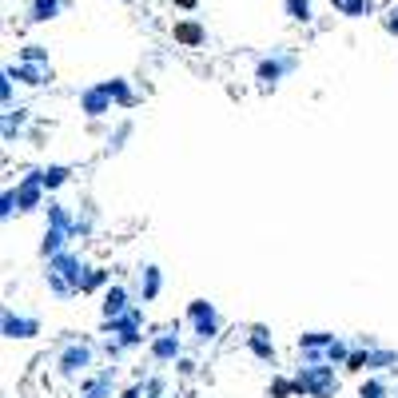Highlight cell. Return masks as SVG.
Listing matches in <instances>:
<instances>
[{
    "mask_svg": "<svg viewBox=\"0 0 398 398\" xmlns=\"http://www.w3.org/2000/svg\"><path fill=\"white\" fill-rule=\"evenodd\" d=\"M84 275H88V263L80 259L72 247H68L64 255L48 259L44 283H48V291H52L56 298H72V295H80V287H84Z\"/></svg>",
    "mask_w": 398,
    "mask_h": 398,
    "instance_id": "cell-1",
    "label": "cell"
},
{
    "mask_svg": "<svg viewBox=\"0 0 398 398\" xmlns=\"http://www.w3.org/2000/svg\"><path fill=\"white\" fill-rule=\"evenodd\" d=\"M92 362H96V347L84 343V338H68V343L56 350V378L80 383V378L92 374Z\"/></svg>",
    "mask_w": 398,
    "mask_h": 398,
    "instance_id": "cell-2",
    "label": "cell"
},
{
    "mask_svg": "<svg viewBox=\"0 0 398 398\" xmlns=\"http://www.w3.org/2000/svg\"><path fill=\"white\" fill-rule=\"evenodd\" d=\"M295 394L303 398H331L338 390V374L331 362H319V366H298L295 374Z\"/></svg>",
    "mask_w": 398,
    "mask_h": 398,
    "instance_id": "cell-3",
    "label": "cell"
},
{
    "mask_svg": "<svg viewBox=\"0 0 398 398\" xmlns=\"http://www.w3.org/2000/svg\"><path fill=\"white\" fill-rule=\"evenodd\" d=\"M184 323L175 319L172 327H163L160 335H151L148 338V362L151 366H175V362L184 359Z\"/></svg>",
    "mask_w": 398,
    "mask_h": 398,
    "instance_id": "cell-4",
    "label": "cell"
},
{
    "mask_svg": "<svg viewBox=\"0 0 398 398\" xmlns=\"http://www.w3.org/2000/svg\"><path fill=\"white\" fill-rule=\"evenodd\" d=\"M184 323L191 327V338H195V343H215V338H219V327H224L215 303H207V298H191V303H187Z\"/></svg>",
    "mask_w": 398,
    "mask_h": 398,
    "instance_id": "cell-5",
    "label": "cell"
},
{
    "mask_svg": "<svg viewBox=\"0 0 398 398\" xmlns=\"http://www.w3.org/2000/svg\"><path fill=\"white\" fill-rule=\"evenodd\" d=\"M104 331H108V338H120L128 350L144 347V307H132L128 315H120V319H112V323H104Z\"/></svg>",
    "mask_w": 398,
    "mask_h": 398,
    "instance_id": "cell-6",
    "label": "cell"
},
{
    "mask_svg": "<svg viewBox=\"0 0 398 398\" xmlns=\"http://www.w3.org/2000/svg\"><path fill=\"white\" fill-rule=\"evenodd\" d=\"M0 335L8 338V343H28V338L40 335V319L16 311V307H4V315H0Z\"/></svg>",
    "mask_w": 398,
    "mask_h": 398,
    "instance_id": "cell-7",
    "label": "cell"
},
{
    "mask_svg": "<svg viewBox=\"0 0 398 398\" xmlns=\"http://www.w3.org/2000/svg\"><path fill=\"white\" fill-rule=\"evenodd\" d=\"M136 307V291L128 283H112L104 295H100V315H104V323H112V319H120V315H128Z\"/></svg>",
    "mask_w": 398,
    "mask_h": 398,
    "instance_id": "cell-8",
    "label": "cell"
},
{
    "mask_svg": "<svg viewBox=\"0 0 398 398\" xmlns=\"http://www.w3.org/2000/svg\"><path fill=\"white\" fill-rule=\"evenodd\" d=\"M16 199H20V215L48 207V191H44V184H40V167L28 172L25 179H16Z\"/></svg>",
    "mask_w": 398,
    "mask_h": 398,
    "instance_id": "cell-9",
    "label": "cell"
},
{
    "mask_svg": "<svg viewBox=\"0 0 398 398\" xmlns=\"http://www.w3.org/2000/svg\"><path fill=\"white\" fill-rule=\"evenodd\" d=\"M136 303L139 307H148V303H156V298L163 295V271L156 267V263H144V267H136Z\"/></svg>",
    "mask_w": 398,
    "mask_h": 398,
    "instance_id": "cell-10",
    "label": "cell"
},
{
    "mask_svg": "<svg viewBox=\"0 0 398 398\" xmlns=\"http://www.w3.org/2000/svg\"><path fill=\"white\" fill-rule=\"evenodd\" d=\"M287 72H295V56H263L259 64H255V84L267 92V88H279V80H283Z\"/></svg>",
    "mask_w": 398,
    "mask_h": 398,
    "instance_id": "cell-11",
    "label": "cell"
},
{
    "mask_svg": "<svg viewBox=\"0 0 398 398\" xmlns=\"http://www.w3.org/2000/svg\"><path fill=\"white\" fill-rule=\"evenodd\" d=\"M112 390H116V371L104 366V371H92L88 378H80L76 398H112Z\"/></svg>",
    "mask_w": 398,
    "mask_h": 398,
    "instance_id": "cell-12",
    "label": "cell"
},
{
    "mask_svg": "<svg viewBox=\"0 0 398 398\" xmlns=\"http://www.w3.org/2000/svg\"><path fill=\"white\" fill-rule=\"evenodd\" d=\"M112 108H116V104H112V96L104 92V84H92V88L80 92V112H84L88 120H104Z\"/></svg>",
    "mask_w": 398,
    "mask_h": 398,
    "instance_id": "cell-13",
    "label": "cell"
},
{
    "mask_svg": "<svg viewBox=\"0 0 398 398\" xmlns=\"http://www.w3.org/2000/svg\"><path fill=\"white\" fill-rule=\"evenodd\" d=\"M172 40L179 44V48H199V44L207 40V28L199 25L195 16H184V20L172 25Z\"/></svg>",
    "mask_w": 398,
    "mask_h": 398,
    "instance_id": "cell-14",
    "label": "cell"
},
{
    "mask_svg": "<svg viewBox=\"0 0 398 398\" xmlns=\"http://www.w3.org/2000/svg\"><path fill=\"white\" fill-rule=\"evenodd\" d=\"M247 350H251V355H255L259 362H271V366H275V359H279V350H275V338H271V331H267V327H251Z\"/></svg>",
    "mask_w": 398,
    "mask_h": 398,
    "instance_id": "cell-15",
    "label": "cell"
},
{
    "mask_svg": "<svg viewBox=\"0 0 398 398\" xmlns=\"http://www.w3.org/2000/svg\"><path fill=\"white\" fill-rule=\"evenodd\" d=\"M44 219H48L52 231H64V235L76 239V215L64 207L60 199H48V207H44Z\"/></svg>",
    "mask_w": 398,
    "mask_h": 398,
    "instance_id": "cell-16",
    "label": "cell"
},
{
    "mask_svg": "<svg viewBox=\"0 0 398 398\" xmlns=\"http://www.w3.org/2000/svg\"><path fill=\"white\" fill-rule=\"evenodd\" d=\"M335 338H338L335 331H307V335L295 338V347H298V355H327V347Z\"/></svg>",
    "mask_w": 398,
    "mask_h": 398,
    "instance_id": "cell-17",
    "label": "cell"
},
{
    "mask_svg": "<svg viewBox=\"0 0 398 398\" xmlns=\"http://www.w3.org/2000/svg\"><path fill=\"white\" fill-rule=\"evenodd\" d=\"M4 76H8V80H16V84H28V88H36V84H44V80H48V68H32V64H8V68H4Z\"/></svg>",
    "mask_w": 398,
    "mask_h": 398,
    "instance_id": "cell-18",
    "label": "cell"
},
{
    "mask_svg": "<svg viewBox=\"0 0 398 398\" xmlns=\"http://www.w3.org/2000/svg\"><path fill=\"white\" fill-rule=\"evenodd\" d=\"M104 84V92L112 96V104L116 108H132L136 104V92H132V84H128L124 76H112V80H100Z\"/></svg>",
    "mask_w": 398,
    "mask_h": 398,
    "instance_id": "cell-19",
    "label": "cell"
},
{
    "mask_svg": "<svg viewBox=\"0 0 398 398\" xmlns=\"http://www.w3.org/2000/svg\"><path fill=\"white\" fill-rule=\"evenodd\" d=\"M64 8V0H28V25H48Z\"/></svg>",
    "mask_w": 398,
    "mask_h": 398,
    "instance_id": "cell-20",
    "label": "cell"
},
{
    "mask_svg": "<svg viewBox=\"0 0 398 398\" xmlns=\"http://www.w3.org/2000/svg\"><path fill=\"white\" fill-rule=\"evenodd\" d=\"M72 179V167H64V163H48V167H40V184H44V191H60L64 184Z\"/></svg>",
    "mask_w": 398,
    "mask_h": 398,
    "instance_id": "cell-21",
    "label": "cell"
},
{
    "mask_svg": "<svg viewBox=\"0 0 398 398\" xmlns=\"http://www.w3.org/2000/svg\"><path fill=\"white\" fill-rule=\"evenodd\" d=\"M112 287V271L108 267H88V275H84V287H80V295H104Z\"/></svg>",
    "mask_w": 398,
    "mask_h": 398,
    "instance_id": "cell-22",
    "label": "cell"
},
{
    "mask_svg": "<svg viewBox=\"0 0 398 398\" xmlns=\"http://www.w3.org/2000/svg\"><path fill=\"white\" fill-rule=\"evenodd\" d=\"M350 355H355V343H350V338H343V335L327 347V362H331V366H347Z\"/></svg>",
    "mask_w": 398,
    "mask_h": 398,
    "instance_id": "cell-23",
    "label": "cell"
},
{
    "mask_svg": "<svg viewBox=\"0 0 398 398\" xmlns=\"http://www.w3.org/2000/svg\"><path fill=\"white\" fill-rule=\"evenodd\" d=\"M386 394H390V386H386L383 374H366L359 383V398H386Z\"/></svg>",
    "mask_w": 398,
    "mask_h": 398,
    "instance_id": "cell-24",
    "label": "cell"
},
{
    "mask_svg": "<svg viewBox=\"0 0 398 398\" xmlns=\"http://www.w3.org/2000/svg\"><path fill=\"white\" fill-rule=\"evenodd\" d=\"M366 347H371V374L386 371V366H398V355H394V350H383V347H374L371 338H366Z\"/></svg>",
    "mask_w": 398,
    "mask_h": 398,
    "instance_id": "cell-25",
    "label": "cell"
},
{
    "mask_svg": "<svg viewBox=\"0 0 398 398\" xmlns=\"http://www.w3.org/2000/svg\"><path fill=\"white\" fill-rule=\"evenodd\" d=\"M283 8H287V16H291L295 25H311V16H315L311 0H283Z\"/></svg>",
    "mask_w": 398,
    "mask_h": 398,
    "instance_id": "cell-26",
    "label": "cell"
},
{
    "mask_svg": "<svg viewBox=\"0 0 398 398\" xmlns=\"http://www.w3.org/2000/svg\"><path fill=\"white\" fill-rule=\"evenodd\" d=\"M343 371H350V374H371V347L362 343V347H355V355L347 359V366Z\"/></svg>",
    "mask_w": 398,
    "mask_h": 398,
    "instance_id": "cell-27",
    "label": "cell"
},
{
    "mask_svg": "<svg viewBox=\"0 0 398 398\" xmlns=\"http://www.w3.org/2000/svg\"><path fill=\"white\" fill-rule=\"evenodd\" d=\"M25 124H28V108H8V112H4V139H13V132L20 136Z\"/></svg>",
    "mask_w": 398,
    "mask_h": 398,
    "instance_id": "cell-28",
    "label": "cell"
},
{
    "mask_svg": "<svg viewBox=\"0 0 398 398\" xmlns=\"http://www.w3.org/2000/svg\"><path fill=\"white\" fill-rule=\"evenodd\" d=\"M20 64L48 68V48H44V44H25V48H20Z\"/></svg>",
    "mask_w": 398,
    "mask_h": 398,
    "instance_id": "cell-29",
    "label": "cell"
},
{
    "mask_svg": "<svg viewBox=\"0 0 398 398\" xmlns=\"http://www.w3.org/2000/svg\"><path fill=\"white\" fill-rule=\"evenodd\" d=\"M374 8H378L374 0H347V8H343L338 16H347V20H362V16H374Z\"/></svg>",
    "mask_w": 398,
    "mask_h": 398,
    "instance_id": "cell-30",
    "label": "cell"
},
{
    "mask_svg": "<svg viewBox=\"0 0 398 398\" xmlns=\"http://www.w3.org/2000/svg\"><path fill=\"white\" fill-rule=\"evenodd\" d=\"M13 215H20V199H16V187H4V195H0V219L8 224Z\"/></svg>",
    "mask_w": 398,
    "mask_h": 398,
    "instance_id": "cell-31",
    "label": "cell"
},
{
    "mask_svg": "<svg viewBox=\"0 0 398 398\" xmlns=\"http://www.w3.org/2000/svg\"><path fill=\"white\" fill-rule=\"evenodd\" d=\"M144 394H148V398H163V394H167V378H163V374H148V378H144Z\"/></svg>",
    "mask_w": 398,
    "mask_h": 398,
    "instance_id": "cell-32",
    "label": "cell"
},
{
    "mask_svg": "<svg viewBox=\"0 0 398 398\" xmlns=\"http://www.w3.org/2000/svg\"><path fill=\"white\" fill-rule=\"evenodd\" d=\"M267 398H295V378H275L267 386Z\"/></svg>",
    "mask_w": 398,
    "mask_h": 398,
    "instance_id": "cell-33",
    "label": "cell"
},
{
    "mask_svg": "<svg viewBox=\"0 0 398 398\" xmlns=\"http://www.w3.org/2000/svg\"><path fill=\"white\" fill-rule=\"evenodd\" d=\"M92 227H96V212L84 207V215H76V239H88L92 235Z\"/></svg>",
    "mask_w": 398,
    "mask_h": 398,
    "instance_id": "cell-34",
    "label": "cell"
},
{
    "mask_svg": "<svg viewBox=\"0 0 398 398\" xmlns=\"http://www.w3.org/2000/svg\"><path fill=\"white\" fill-rule=\"evenodd\" d=\"M128 136H132V124L124 120V124L116 128V136H108V156H116V151L124 148V139H128Z\"/></svg>",
    "mask_w": 398,
    "mask_h": 398,
    "instance_id": "cell-35",
    "label": "cell"
},
{
    "mask_svg": "<svg viewBox=\"0 0 398 398\" xmlns=\"http://www.w3.org/2000/svg\"><path fill=\"white\" fill-rule=\"evenodd\" d=\"M383 28L390 32V36H398V4H390V8L383 13Z\"/></svg>",
    "mask_w": 398,
    "mask_h": 398,
    "instance_id": "cell-36",
    "label": "cell"
},
{
    "mask_svg": "<svg viewBox=\"0 0 398 398\" xmlns=\"http://www.w3.org/2000/svg\"><path fill=\"white\" fill-rule=\"evenodd\" d=\"M104 355H108V359H124L128 347L120 343V338H108V343H104Z\"/></svg>",
    "mask_w": 398,
    "mask_h": 398,
    "instance_id": "cell-37",
    "label": "cell"
},
{
    "mask_svg": "<svg viewBox=\"0 0 398 398\" xmlns=\"http://www.w3.org/2000/svg\"><path fill=\"white\" fill-rule=\"evenodd\" d=\"M120 398H148V394H144V378H139V383H132V386H124V390H120Z\"/></svg>",
    "mask_w": 398,
    "mask_h": 398,
    "instance_id": "cell-38",
    "label": "cell"
},
{
    "mask_svg": "<svg viewBox=\"0 0 398 398\" xmlns=\"http://www.w3.org/2000/svg\"><path fill=\"white\" fill-rule=\"evenodd\" d=\"M175 371L179 374H195V359H179L175 362Z\"/></svg>",
    "mask_w": 398,
    "mask_h": 398,
    "instance_id": "cell-39",
    "label": "cell"
},
{
    "mask_svg": "<svg viewBox=\"0 0 398 398\" xmlns=\"http://www.w3.org/2000/svg\"><path fill=\"white\" fill-rule=\"evenodd\" d=\"M175 8H195V0H175Z\"/></svg>",
    "mask_w": 398,
    "mask_h": 398,
    "instance_id": "cell-40",
    "label": "cell"
},
{
    "mask_svg": "<svg viewBox=\"0 0 398 398\" xmlns=\"http://www.w3.org/2000/svg\"><path fill=\"white\" fill-rule=\"evenodd\" d=\"M331 4H335L338 13H343V8H347V0H331Z\"/></svg>",
    "mask_w": 398,
    "mask_h": 398,
    "instance_id": "cell-41",
    "label": "cell"
}]
</instances>
